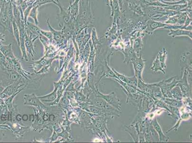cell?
<instances>
[{
  "label": "cell",
  "mask_w": 192,
  "mask_h": 143,
  "mask_svg": "<svg viewBox=\"0 0 192 143\" xmlns=\"http://www.w3.org/2000/svg\"><path fill=\"white\" fill-rule=\"evenodd\" d=\"M12 29H13V34H14L13 35L19 46H20V31H19L18 25L14 19L12 21Z\"/></svg>",
  "instance_id": "obj_6"
},
{
  "label": "cell",
  "mask_w": 192,
  "mask_h": 143,
  "mask_svg": "<svg viewBox=\"0 0 192 143\" xmlns=\"http://www.w3.org/2000/svg\"><path fill=\"white\" fill-rule=\"evenodd\" d=\"M40 32H41V35L44 36L45 37L47 38V39L49 40L50 43L52 42L53 40V36L52 33L50 31H46L41 29Z\"/></svg>",
  "instance_id": "obj_14"
},
{
  "label": "cell",
  "mask_w": 192,
  "mask_h": 143,
  "mask_svg": "<svg viewBox=\"0 0 192 143\" xmlns=\"http://www.w3.org/2000/svg\"><path fill=\"white\" fill-rule=\"evenodd\" d=\"M169 35H171L172 36H191V32H189L186 31L185 30H178L175 31L171 30V32Z\"/></svg>",
  "instance_id": "obj_10"
},
{
  "label": "cell",
  "mask_w": 192,
  "mask_h": 143,
  "mask_svg": "<svg viewBox=\"0 0 192 143\" xmlns=\"http://www.w3.org/2000/svg\"><path fill=\"white\" fill-rule=\"evenodd\" d=\"M4 36L2 34H0V41L1 40H3V38H4Z\"/></svg>",
  "instance_id": "obj_15"
},
{
  "label": "cell",
  "mask_w": 192,
  "mask_h": 143,
  "mask_svg": "<svg viewBox=\"0 0 192 143\" xmlns=\"http://www.w3.org/2000/svg\"><path fill=\"white\" fill-rule=\"evenodd\" d=\"M50 3H54L55 4V2L54 1V0H36L33 5L40 7L42 5Z\"/></svg>",
  "instance_id": "obj_12"
},
{
  "label": "cell",
  "mask_w": 192,
  "mask_h": 143,
  "mask_svg": "<svg viewBox=\"0 0 192 143\" xmlns=\"http://www.w3.org/2000/svg\"><path fill=\"white\" fill-rule=\"evenodd\" d=\"M20 31V46L22 53L23 59L28 60L26 54V48L25 46V23L23 20H21L19 24H17Z\"/></svg>",
  "instance_id": "obj_2"
},
{
  "label": "cell",
  "mask_w": 192,
  "mask_h": 143,
  "mask_svg": "<svg viewBox=\"0 0 192 143\" xmlns=\"http://www.w3.org/2000/svg\"><path fill=\"white\" fill-rule=\"evenodd\" d=\"M102 97L105 99L108 102L110 103V104H113L114 106H117V104L119 103L118 102V99H116L114 97V95H111V94L110 95H102Z\"/></svg>",
  "instance_id": "obj_11"
},
{
  "label": "cell",
  "mask_w": 192,
  "mask_h": 143,
  "mask_svg": "<svg viewBox=\"0 0 192 143\" xmlns=\"http://www.w3.org/2000/svg\"><path fill=\"white\" fill-rule=\"evenodd\" d=\"M25 26L35 36L39 37L41 35V32H40L41 28L38 27V25H36L35 23L28 21L25 24Z\"/></svg>",
  "instance_id": "obj_5"
},
{
  "label": "cell",
  "mask_w": 192,
  "mask_h": 143,
  "mask_svg": "<svg viewBox=\"0 0 192 143\" xmlns=\"http://www.w3.org/2000/svg\"><path fill=\"white\" fill-rule=\"evenodd\" d=\"M39 7L38 6H34L31 10L28 16V17L32 18L35 22V24L36 25H38V26L39 24V21H38V18H37V15H38V9Z\"/></svg>",
  "instance_id": "obj_7"
},
{
  "label": "cell",
  "mask_w": 192,
  "mask_h": 143,
  "mask_svg": "<svg viewBox=\"0 0 192 143\" xmlns=\"http://www.w3.org/2000/svg\"><path fill=\"white\" fill-rule=\"evenodd\" d=\"M24 104L28 105L40 107L45 108V106L39 100V98L35 94L25 95H24Z\"/></svg>",
  "instance_id": "obj_4"
},
{
  "label": "cell",
  "mask_w": 192,
  "mask_h": 143,
  "mask_svg": "<svg viewBox=\"0 0 192 143\" xmlns=\"http://www.w3.org/2000/svg\"><path fill=\"white\" fill-rule=\"evenodd\" d=\"M46 23H47V26L49 27L50 31L52 33L53 40H55L57 43H58V44H60L63 42V41L66 39V38L64 36L62 30L61 31H57L54 29L50 23L49 18L47 19L46 20Z\"/></svg>",
  "instance_id": "obj_3"
},
{
  "label": "cell",
  "mask_w": 192,
  "mask_h": 143,
  "mask_svg": "<svg viewBox=\"0 0 192 143\" xmlns=\"http://www.w3.org/2000/svg\"><path fill=\"white\" fill-rule=\"evenodd\" d=\"M57 87L55 88V91L52 93L50 95H46V96L38 97V98L42 101L46 102L53 101L55 99V98L57 96Z\"/></svg>",
  "instance_id": "obj_9"
},
{
  "label": "cell",
  "mask_w": 192,
  "mask_h": 143,
  "mask_svg": "<svg viewBox=\"0 0 192 143\" xmlns=\"http://www.w3.org/2000/svg\"><path fill=\"white\" fill-rule=\"evenodd\" d=\"M56 5L59 9V13L57 15V17L58 24L59 27L62 28L64 25L70 24L72 23H75L72 21L68 8H66L64 7L61 5L60 2L57 3Z\"/></svg>",
  "instance_id": "obj_1"
},
{
  "label": "cell",
  "mask_w": 192,
  "mask_h": 143,
  "mask_svg": "<svg viewBox=\"0 0 192 143\" xmlns=\"http://www.w3.org/2000/svg\"><path fill=\"white\" fill-rule=\"evenodd\" d=\"M34 5H31L28 6V7L26 8V9L23 12V20H24V23L26 24V22L28 21V17L29 16L30 12L32 8L33 7Z\"/></svg>",
  "instance_id": "obj_13"
},
{
  "label": "cell",
  "mask_w": 192,
  "mask_h": 143,
  "mask_svg": "<svg viewBox=\"0 0 192 143\" xmlns=\"http://www.w3.org/2000/svg\"><path fill=\"white\" fill-rule=\"evenodd\" d=\"M1 49V50L2 51L3 53L6 56H8V57L12 59L15 58L14 54H13L11 44H10L8 45H6V46L2 45Z\"/></svg>",
  "instance_id": "obj_8"
}]
</instances>
